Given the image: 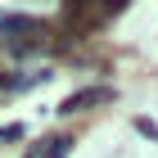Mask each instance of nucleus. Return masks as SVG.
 <instances>
[{"instance_id":"nucleus-1","label":"nucleus","mask_w":158,"mask_h":158,"mask_svg":"<svg viewBox=\"0 0 158 158\" xmlns=\"http://www.w3.org/2000/svg\"><path fill=\"white\" fill-rule=\"evenodd\" d=\"M81 5H86V0H63V14H68V18H77V14H81Z\"/></svg>"}]
</instances>
